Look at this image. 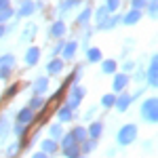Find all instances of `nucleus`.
<instances>
[{
  "mask_svg": "<svg viewBox=\"0 0 158 158\" xmlns=\"http://www.w3.org/2000/svg\"><path fill=\"white\" fill-rule=\"evenodd\" d=\"M53 148H55V143H51V141H44V150H49V152H53Z\"/></svg>",
  "mask_w": 158,
  "mask_h": 158,
  "instance_id": "obj_2",
  "label": "nucleus"
},
{
  "mask_svg": "<svg viewBox=\"0 0 158 158\" xmlns=\"http://www.w3.org/2000/svg\"><path fill=\"white\" fill-rule=\"evenodd\" d=\"M36 158H44V156H42V154H38V156H36Z\"/></svg>",
  "mask_w": 158,
  "mask_h": 158,
  "instance_id": "obj_3",
  "label": "nucleus"
},
{
  "mask_svg": "<svg viewBox=\"0 0 158 158\" xmlns=\"http://www.w3.org/2000/svg\"><path fill=\"white\" fill-rule=\"evenodd\" d=\"M135 131H137V129L131 127V124H129V127H124V129H122V133L118 135V141H120V143H131V141L135 139Z\"/></svg>",
  "mask_w": 158,
  "mask_h": 158,
  "instance_id": "obj_1",
  "label": "nucleus"
}]
</instances>
